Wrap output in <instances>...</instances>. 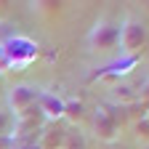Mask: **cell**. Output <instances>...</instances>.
<instances>
[{
  "label": "cell",
  "mask_w": 149,
  "mask_h": 149,
  "mask_svg": "<svg viewBox=\"0 0 149 149\" xmlns=\"http://www.w3.org/2000/svg\"><path fill=\"white\" fill-rule=\"evenodd\" d=\"M91 125H93L96 139H101V141H107V144H112V141L117 139V133H120V123L104 109V104L96 107V112H93V117H91Z\"/></svg>",
  "instance_id": "obj_5"
},
{
  "label": "cell",
  "mask_w": 149,
  "mask_h": 149,
  "mask_svg": "<svg viewBox=\"0 0 149 149\" xmlns=\"http://www.w3.org/2000/svg\"><path fill=\"white\" fill-rule=\"evenodd\" d=\"M0 96H3V85H0Z\"/></svg>",
  "instance_id": "obj_15"
},
{
  "label": "cell",
  "mask_w": 149,
  "mask_h": 149,
  "mask_svg": "<svg viewBox=\"0 0 149 149\" xmlns=\"http://www.w3.org/2000/svg\"><path fill=\"white\" fill-rule=\"evenodd\" d=\"M11 149H43V146H37L32 141H16V144H11Z\"/></svg>",
  "instance_id": "obj_13"
},
{
  "label": "cell",
  "mask_w": 149,
  "mask_h": 149,
  "mask_svg": "<svg viewBox=\"0 0 149 149\" xmlns=\"http://www.w3.org/2000/svg\"><path fill=\"white\" fill-rule=\"evenodd\" d=\"M83 115H85V104L80 99H64V115L61 117H67L69 123H77Z\"/></svg>",
  "instance_id": "obj_7"
},
{
  "label": "cell",
  "mask_w": 149,
  "mask_h": 149,
  "mask_svg": "<svg viewBox=\"0 0 149 149\" xmlns=\"http://www.w3.org/2000/svg\"><path fill=\"white\" fill-rule=\"evenodd\" d=\"M117 40H120V22L112 19L109 13H101L85 35V45L91 53H107L117 48Z\"/></svg>",
  "instance_id": "obj_1"
},
{
  "label": "cell",
  "mask_w": 149,
  "mask_h": 149,
  "mask_svg": "<svg viewBox=\"0 0 149 149\" xmlns=\"http://www.w3.org/2000/svg\"><path fill=\"white\" fill-rule=\"evenodd\" d=\"M35 16H56L61 11V3H53V0H37V3H29Z\"/></svg>",
  "instance_id": "obj_8"
},
{
  "label": "cell",
  "mask_w": 149,
  "mask_h": 149,
  "mask_svg": "<svg viewBox=\"0 0 149 149\" xmlns=\"http://www.w3.org/2000/svg\"><path fill=\"white\" fill-rule=\"evenodd\" d=\"M144 149H149V144H144Z\"/></svg>",
  "instance_id": "obj_16"
},
{
  "label": "cell",
  "mask_w": 149,
  "mask_h": 149,
  "mask_svg": "<svg viewBox=\"0 0 149 149\" xmlns=\"http://www.w3.org/2000/svg\"><path fill=\"white\" fill-rule=\"evenodd\" d=\"M112 91H115V99L117 101H133L136 99V93H130V91H133V88H130V85H115V88H112Z\"/></svg>",
  "instance_id": "obj_10"
},
{
  "label": "cell",
  "mask_w": 149,
  "mask_h": 149,
  "mask_svg": "<svg viewBox=\"0 0 149 149\" xmlns=\"http://www.w3.org/2000/svg\"><path fill=\"white\" fill-rule=\"evenodd\" d=\"M136 136H139L144 144H149V117H141V120L136 123Z\"/></svg>",
  "instance_id": "obj_11"
},
{
  "label": "cell",
  "mask_w": 149,
  "mask_h": 149,
  "mask_svg": "<svg viewBox=\"0 0 149 149\" xmlns=\"http://www.w3.org/2000/svg\"><path fill=\"white\" fill-rule=\"evenodd\" d=\"M112 149H117V146H112Z\"/></svg>",
  "instance_id": "obj_17"
},
{
  "label": "cell",
  "mask_w": 149,
  "mask_h": 149,
  "mask_svg": "<svg viewBox=\"0 0 149 149\" xmlns=\"http://www.w3.org/2000/svg\"><path fill=\"white\" fill-rule=\"evenodd\" d=\"M120 53L125 56V59H136V56L141 53V48L146 45V27L139 16L133 13H125L123 22H120Z\"/></svg>",
  "instance_id": "obj_2"
},
{
  "label": "cell",
  "mask_w": 149,
  "mask_h": 149,
  "mask_svg": "<svg viewBox=\"0 0 149 149\" xmlns=\"http://www.w3.org/2000/svg\"><path fill=\"white\" fill-rule=\"evenodd\" d=\"M37 91L35 85H29V83H16V85H11L8 88V93H6V99H8V112L13 117H22V115H27V112H32L35 109V104H37Z\"/></svg>",
  "instance_id": "obj_4"
},
{
  "label": "cell",
  "mask_w": 149,
  "mask_h": 149,
  "mask_svg": "<svg viewBox=\"0 0 149 149\" xmlns=\"http://www.w3.org/2000/svg\"><path fill=\"white\" fill-rule=\"evenodd\" d=\"M0 72H8V64H6V53H3V40H0Z\"/></svg>",
  "instance_id": "obj_14"
},
{
  "label": "cell",
  "mask_w": 149,
  "mask_h": 149,
  "mask_svg": "<svg viewBox=\"0 0 149 149\" xmlns=\"http://www.w3.org/2000/svg\"><path fill=\"white\" fill-rule=\"evenodd\" d=\"M37 112L48 120H59L64 115V99L53 91H40L37 93Z\"/></svg>",
  "instance_id": "obj_6"
},
{
  "label": "cell",
  "mask_w": 149,
  "mask_h": 149,
  "mask_svg": "<svg viewBox=\"0 0 149 149\" xmlns=\"http://www.w3.org/2000/svg\"><path fill=\"white\" fill-rule=\"evenodd\" d=\"M136 99H141V101H149V77L141 83V88H139V93H136Z\"/></svg>",
  "instance_id": "obj_12"
},
{
  "label": "cell",
  "mask_w": 149,
  "mask_h": 149,
  "mask_svg": "<svg viewBox=\"0 0 149 149\" xmlns=\"http://www.w3.org/2000/svg\"><path fill=\"white\" fill-rule=\"evenodd\" d=\"M3 53H6L8 72H22L29 61H35L37 45L35 40H29L24 35H11L8 40H3Z\"/></svg>",
  "instance_id": "obj_3"
},
{
  "label": "cell",
  "mask_w": 149,
  "mask_h": 149,
  "mask_svg": "<svg viewBox=\"0 0 149 149\" xmlns=\"http://www.w3.org/2000/svg\"><path fill=\"white\" fill-rule=\"evenodd\" d=\"M13 123H16V117L11 115L8 109H3V107H0V139H11Z\"/></svg>",
  "instance_id": "obj_9"
}]
</instances>
